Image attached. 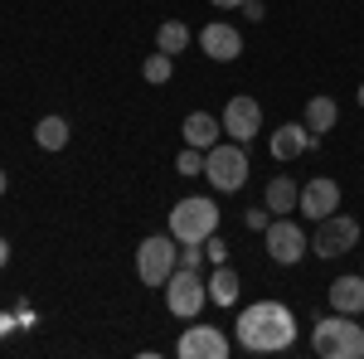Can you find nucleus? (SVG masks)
I'll use <instances>...</instances> for the list:
<instances>
[{"label": "nucleus", "instance_id": "nucleus-1", "mask_svg": "<svg viewBox=\"0 0 364 359\" xmlns=\"http://www.w3.org/2000/svg\"><path fill=\"white\" fill-rule=\"evenodd\" d=\"M296 340V316L282 301H252L238 316V345L248 355H282Z\"/></svg>", "mask_w": 364, "mask_h": 359}, {"label": "nucleus", "instance_id": "nucleus-2", "mask_svg": "<svg viewBox=\"0 0 364 359\" xmlns=\"http://www.w3.org/2000/svg\"><path fill=\"white\" fill-rule=\"evenodd\" d=\"M311 350L321 359H364V326H355V316H321L311 331Z\"/></svg>", "mask_w": 364, "mask_h": 359}, {"label": "nucleus", "instance_id": "nucleus-3", "mask_svg": "<svg viewBox=\"0 0 364 359\" xmlns=\"http://www.w3.org/2000/svg\"><path fill=\"white\" fill-rule=\"evenodd\" d=\"M209 233H219V204L204 199V194H190L170 209V238L175 243H204Z\"/></svg>", "mask_w": 364, "mask_h": 359}, {"label": "nucleus", "instance_id": "nucleus-4", "mask_svg": "<svg viewBox=\"0 0 364 359\" xmlns=\"http://www.w3.org/2000/svg\"><path fill=\"white\" fill-rule=\"evenodd\" d=\"M204 175H209V185L214 190H243L248 185V146H238V141H228V146H214V151H204Z\"/></svg>", "mask_w": 364, "mask_h": 359}, {"label": "nucleus", "instance_id": "nucleus-5", "mask_svg": "<svg viewBox=\"0 0 364 359\" xmlns=\"http://www.w3.org/2000/svg\"><path fill=\"white\" fill-rule=\"evenodd\" d=\"M209 301V282L199 277V267H175L166 282V306L170 316H180V321H195L199 311Z\"/></svg>", "mask_w": 364, "mask_h": 359}, {"label": "nucleus", "instance_id": "nucleus-6", "mask_svg": "<svg viewBox=\"0 0 364 359\" xmlns=\"http://www.w3.org/2000/svg\"><path fill=\"white\" fill-rule=\"evenodd\" d=\"M175 262H180V248H175L170 233H151L136 248V277L146 286H166L170 272H175Z\"/></svg>", "mask_w": 364, "mask_h": 359}, {"label": "nucleus", "instance_id": "nucleus-7", "mask_svg": "<svg viewBox=\"0 0 364 359\" xmlns=\"http://www.w3.org/2000/svg\"><path fill=\"white\" fill-rule=\"evenodd\" d=\"M355 243H360V223L345 219V214H331V219H321V228H316L311 252H316V257H345Z\"/></svg>", "mask_w": 364, "mask_h": 359}, {"label": "nucleus", "instance_id": "nucleus-8", "mask_svg": "<svg viewBox=\"0 0 364 359\" xmlns=\"http://www.w3.org/2000/svg\"><path fill=\"white\" fill-rule=\"evenodd\" d=\"M224 136L228 141H238V146H248L257 132H262V107L252 102L248 92H238V97H228V107H224Z\"/></svg>", "mask_w": 364, "mask_h": 359}, {"label": "nucleus", "instance_id": "nucleus-9", "mask_svg": "<svg viewBox=\"0 0 364 359\" xmlns=\"http://www.w3.org/2000/svg\"><path fill=\"white\" fill-rule=\"evenodd\" d=\"M267 252H272V262H287V267H291V262H301L311 252V238L282 214V219L267 223Z\"/></svg>", "mask_w": 364, "mask_h": 359}, {"label": "nucleus", "instance_id": "nucleus-10", "mask_svg": "<svg viewBox=\"0 0 364 359\" xmlns=\"http://www.w3.org/2000/svg\"><path fill=\"white\" fill-rule=\"evenodd\" d=\"M180 359H228V335L214 331V326H190L175 345Z\"/></svg>", "mask_w": 364, "mask_h": 359}, {"label": "nucleus", "instance_id": "nucleus-11", "mask_svg": "<svg viewBox=\"0 0 364 359\" xmlns=\"http://www.w3.org/2000/svg\"><path fill=\"white\" fill-rule=\"evenodd\" d=\"M296 209H301L306 219H316V223L331 219V214L340 209V185H336V180H326V175L306 180V185H301V204H296Z\"/></svg>", "mask_w": 364, "mask_h": 359}, {"label": "nucleus", "instance_id": "nucleus-12", "mask_svg": "<svg viewBox=\"0 0 364 359\" xmlns=\"http://www.w3.org/2000/svg\"><path fill=\"white\" fill-rule=\"evenodd\" d=\"M199 49H204L209 58H219V63H233V58L243 54V34H238L233 25H204Z\"/></svg>", "mask_w": 364, "mask_h": 359}, {"label": "nucleus", "instance_id": "nucleus-13", "mask_svg": "<svg viewBox=\"0 0 364 359\" xmlns=\"http://www.w3.org/2000/svg\"><path fill=\"white\" fill-rule=\"evenodd\" d=\"M180 132H185V146H195V151H214L219 136H224V122L209 117V112H190Z\"/></svg>", "mask_w": 364, "mask_h": 359}, {"label": "nucleus", "instance_id": "nucleus-14", "mask_svg": "<svg viewBox=\"0 0 364 359\" xmlns=\"http://www.w3.org/2000/svg\"><path fill=\"white\" fill-rule=\"evenodd\" d=\"M311 141H316V136L306 132V122H301V127H296V122H287V127L272 132V156H277V161H296Z\"/></svg>", "mask_w": 364, "mask_h": 359}, {"label": "nucleus", "instance_id": "nucleus-15", "mask_svg": "<svg viewBox=\"0 0 364 359\" xmlns=\"http://www.w3.org/2000/svg\"><path fill=\"white\" fill-rule=\"evenodd\" d=\"M331 306L345 316H360L364 311V272L360 277H336L331 282Z\"/></svg>", "mask_w": 364, "mask_h": 359}, {"label": "nucleus", "instance_id": "nucleus-16", "mask_svg": "<svg viewBox=\"0 0 364 359\" xmlns=\"http://www.w3.org/2000/svg\"><path fill=\"white\" fill-rule=\"evenodd\" d=\"M267 209H272V219H282V214H291L296 204H301V185L291 180V175H277V180H267Z\"/></svg>", "mask_w": 364, "mask_h": 359}, {"label": "nucleus", "instance_id": "nucleus-17", "mask_svg": "<svg viewBox=\"0 0 364 359\" xmlns=\"http://www.w3.org/2000/svg\"><path fill=\"white\" fill-rule=\"evenodd\" d=\"M336 122H340V107L331 102V97H311L306 102V132L311 136H326Z\"/></svg>", "mask_w": 364, "mask_h": 359}, {"label": "nucleus", "instance_id": "nucleus-18", "mask_svg": "<svg viewBox=\"0 0 364 359\" xmlns=\"http://www.w3.org/2000/svg\"><path fill=\"white\" fill-rule=\"evenodd\" d=\"M209 301H219V306L238 301V272H233L228 262H219V267L209 272Z\"/></svg>", "mask_w": 364, "mask_h": 359}, {"label": "nucleus", "instance_id": "nucleus-19", "mask_svg": "<svg viewBox=\"0 0 364 359\" xmlns=\"http://www.w3.org/2000/svg\"><path fill=\"white\" fill-rule=\"evenodd\" d=\"M34 141H39L44 151H63V146H68V122H63V117H39Z\"/></svg>", "mask_w": 364, "mask_h": 359}, {"label": "nucleus", "instance_id": "nucleus-20", "mask_svg": "<svg viewBox=\"0 0 364 359\" xmlns=\"http://www.w3.org/2000/svg\"><path fill=\"white\" fill-rule=\"evenodd\" d=\"M156 49L161 54H185L190 49V29L180 25V20H166V25L156 29Z\"/></svg>", "mask_w": 364, "mask_h": 359}, {"label": "nucleus", "instance_id": "nucleus-21", "mask_svg": "<svg viewBox=\"0 0 364 359\" xmlns=\"http://www.w3.org/2000/svg\"><path fill=\"white\" fill-rule=\"evenodd\" d=\"M170 73H175V54H161V49L141 63V78H146V83H156V87L170 83Z\"/></svg>", "mask_w": 364, "mask_h": 359}, {"label": "nucleus", "instance_id": "nucleus-22", "mask_svg": "<svg viewBox=\"0 0 364 359\" xmlns=\"http://www.w3.org/2000/svg\"><path fill=\"white\" fill-rule=\"evenodd\" d=\"M175 170H180V175H204V151L185 146V151H180V161H175Z\"/></svg>", "mask_w": 364, "mask_h": 359}, {"label": "nucleus", "instance_id": "nucleus-23", "mask_svg": "<svg viewBox=\"0 0 364 359\" xmlns=\"http://www.w3.org/2000/svg\"><path fill=\"white\" fill-rule=\"evenodd\" d=\"M204 252H209V262H214V267H219V262H228V243L219 238V233H209V238H204Z\"/></svg>", "mask_w": 364, "mask_h": 359}, {"label": "nucleus", "instance_id": "nucleus-24", "mask_svg": "<svg viewBox=\"0 0 364 359\" xmlns=\"http://www.w3.org/2000/svg\"><path fill=\"white\" fill-rule=\"evenodd\" d=\"M243 223H248L252 233H267V223H272V209H248V214H243Z\"/></svg>", "mask_w": 364, "mask_h": 359}, {"label": "nucleus", "instance_id": "nucleus-25", "mask_svg": "<svg viewBox=\"0 0 364 359\" xmlns=\"http://www.w3.org/2000/svg\"><path fill=\"white\" fill-rule=\"evenodd\" d=\"M243 15H248V20H262L267 10H262V0H243Z\"/></svg>", "mask_w": 364, "mask_h": 359}, {"label": "nucleus", "instance_id": "nucleus-26", "mask_svg": "<svg viewBox=\"0 0 364 359\" xmlns=\"http://www.w3.org/2000/svg\"><path fill=\"white\" fill-rule=\"evenodd\" d=\"M209 5H219V10H243V0H209Z\"/></svg>", "mask_w": 364, "mask_h": 359}, {"label": "nucleus", "instance_id": "nucleus-27", "mask_svg": "<svg viewBox=\"0 0 364 359\" xmlns=\"http://www.w3.org/2000/svg\"><path fill=\"white\" fill-rule=\"evenodd\" d=\"M5 262H10V243L0 238V267H5Z\"/></svg>", "mask_w": 364, "mask_h": 359}, {"label": "nucleus", "instance_id": "nucleus-28", "mask_svg": "<svg viewBox=\"0 0 364 359\" xmlns=\"http://www.w3.org/2000/svg\"><path fill=\"white\" fill-rule=\"evenodd\" d=\"M10 326H15V316H0V335L10 331Z\"/></svg>", "mask_w": 364, "mask_h": 359}, {"label": "nucleus", "instance_id": "nucleus-29", "mask_svg": "<svg viewBox=\"0 0 364 359\" xmlns=\"http://www.w3.org/2000/svg\"><path fill=\"white\" fill-rule=\"evenodd\" d=\"M0 194H5V170H0Z\"/></svg>", "mask_w": 364, "mask_h": 359}, {"label": "nucleus", "instance_id": "nucleus-30", "mask_svg": "<svg viewBox=\"0 0 364 359\" xmlns=\"http://www.w3.org/2000/svg\"><path fill=\"white\" fill-rule=\"evenodd\" d=\"M360 107H364V83H360Z\"/></svg>", "mask_w": 364, "mask_h": 359}]
</instances>
